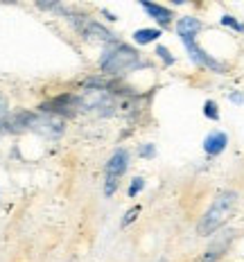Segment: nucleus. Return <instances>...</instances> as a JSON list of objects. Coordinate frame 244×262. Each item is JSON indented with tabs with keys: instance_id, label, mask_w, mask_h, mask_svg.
<instances>
[{
	"instance_id": "nucleus-1",
	"label": "nucleus",
	"mask_w": 244,
	"mask_h": 262,
	"mask_svg": "<svg viewBox=\"0 0 244 262\" xmlns=\"http://www.w3.org/2000/svg\"><path fill=\"white\" fill-rule=\"evenodd\" d=\"M140 66H145V61L140 59V52L120 41L108 43L100 57V70L108 77H122V75L138 70Z\"/></svg>"
},
{
	"instance_id": "nucleus-2",
	"label": "nucleus",
	"mask_w": 244,
	"mask_h": 262,
	"mask_svg": "<svg viewBox=\"0 0 244 262\" xmlns=\"http://www.w3.org/2000/svg\"><path fill=\"white\" fill-rule=\"evenodd\" d=\"M237 199H240V196H237L235 190H229V188L219 190V192L215 194L213 204L206 208V212L197 224V235H202V237L215 235V233L226 224V220L231 217L233 208L237 206Z\"/></svg>"
},
{
	"instance_id": "nucleus-3",
	"label": "nucleus",
	"mask_w": 244,
	"mask_h": 262,
	"mask_svg": "<svg viewBox=\"0 0 244 262\" xmlns=\"http://www.w3.org/2000/svg\"><path fill=\"white\" fill-rule=\"evenodd\" d=\"M179 39H181L183 48H186V52L190 57V61H192L194 66L206 68V70L217 73V75H226V73H229V66H226L224 61H219L217 57H213V54H208L202 46H199V43H197V34H179Z\"/></svg>"
},
{
	"instance_id": "nucleus-4",
	"label": "nucleus",
	"mask_w": 244,
	"mask_h": 262,
	"mask_svg": "<svg viewBox=\"0 0 244 262\" xmlns=\"http://www.w3.org/2000/svg\"><path fill=\"white\" fill-rule=\"evenodd\" d=\"M77 108L79 111H104V108H113V97L102 86H91V89H84L77 95Z\"/></svg>"
},
{
	"instance_id": "nucleus-5",
	"label": "nucleus",
	"mask_w": 244,
	"mask_h": 262,
	"mask_svg": "<svg viewBox=\"0 0 244 262\" xmlns=\"http://www.w3.org/2000/svg\"><path fill=\"white\" fill-rule=\"evenodd\" d=\"M30 131H36V134L46 136V138H59V136L66 131V118H59V116H52V113L36 111L34 116H32Z\"/></svg>"
},
{
	"instance_id": "nucleus-6",
	"label": "nucleus",
	"mask_w": 244,
	"mask_h": 262,
	"mask_svg": "<svg viewBox=\"0 0 244 262\" xmlns=\"http://www.w3.org/2000/svg\"><path fill=\"white\" fill-rule=\"evenodd\" d=\"M41 113H52V116L66 118V116H75L79 111L77 108V95H70V93H61V95L52 97V100L43 102L39 106Z\"/></svg>"
},
{
	"instance_id": "nucleus-7",
	"label": "nucleus",
	"mask_w": 244,
	"mask_h": 262,
	"mask_svg": "<svg viewBox=\"0 0 244 262\" xmlns=\"http://www.w3.org/2000/svg\"><path fill=\"white\" fill-rule=\"evenodd\" d=\"M233 239H235V231H221L219 235L213 237V242L206 247V251L202 253V258H199L197 262H219L221 258L226 255V251L231 249Z\"/></svg>"
},
{
	"instance_id": "nucleus-8",
	"label": "nucleus",
	"mask_w": 244,
	"mask_h": 262,
	"mask_svg": "<svg viewBox=\"0 0 244 262\" xmlns=\"http://www.w3.org/2000/svg\"><path fill=\"white\" fill-rule=\"evenodd\" d=\"M127 170H129V151L122 147V149H116V151H113L111 158L106 161V165H104V177L122 179Z\"/></svg>"
},
{
	"instance_id": "nucleus-9",
	"label": "nucleus",
	"mask_w": 244,
	"mask_h": 262,
	"mask_svg": "<svg viewBox=\"0 0 244 262\" xmlns=\"http://www.w3.org/2000/svg\"><path fill=\"white\" fill-rule=\"evenodd\" d=\"M140 7L147 12L149 18H154L156 23H159V30L170 27L172 20H174V12H172L170 7H165V5H156V3H149V0H140Z\"/></svg>"
},
{
	"instance_id": "nucleus-10",
	"label": "nucleus",
	"mask_w": 244,
	"mask_h": 262,
	"mask_svg": "<svg viewBox=\"0 0 244 262\" xmlns=\"http://www.w3.org/2000/svg\"><path fill=\"white\" fill-rule=\"evenodd\" d=\"M81 34H84V39L88 41H104V43H113L116 41V36H113L111 30H106L102 23H97V20H88L86 18L84 23L79 25Z\"/></svg>"
},
{
	"instance_id": "nucleus-11",
	"label": "nucleus",
	"mask_w": 244,
	"mask_h": 262,
	"mask_svg": "<svg viewBox=\"0 0 244 262\" xmlns=\"http://www.w3.org/2000/svg\"><path fill=\"white\" fill-rule=\"evenodd\" d=\"M202 145H204L206 156H219V154H224L226 147H229V136H226L224 131L215 129V131H210V134L206 136Z\"/></svg>"
},
{
	"instance_id": "nucleus-12",
	"label": "nucleus",
	"mask_w": 244,
	"mask_h": 262,
	"mask_svg": "<svg viewBox=\"0 0 244 262\" xmlns=\"http://www.w3.org/2000/svg\"><path fill=\"white\" fill-rule=\"evenodd\" d=\"M32 111H25V108H18V111L9 113L7 122H5V131L9 134H20V131H30V124H32Z\"/></svg>"
},
{
	"instance_id": "nucleus-13",
	"label": "nucleus",
	"mask_w": 244,
	"mask_h": 262,
	"mask_svg": "<svg viewBox=\"0 0 244 262\" xmlns=\"http://www.w3.org/2000/svg\"><path fill=\"white\" fill-rule=\"evenodd\" d=\"M204 30V23L197 16H181L176 20V34H199Z\"/></svg>"
},
{
	"instance_id": "nucleus-14",
	"label": "nucleus",
	"mask_w": 244,
	"mask_h": 262,
	"mask_svg": "<svg viewBox=\"0 0 244 262\" xmlns=\"http://www.w3.org/2000/svg\"><path fill=\"white\" fill-rule=\"evenodd\" d=\"M163 36V30L159 27H140V30L134 32V43L138 46H149V43H156Z\"/></svg>"
},
{
	"instance_id": "nucleus-15",
	"label": "nucleus",
	"mask_w": 244,
	"mask_h": 262,
	"mask_svg": "<svg viewBox=\"0 0 244 262\" xmlns=\"http://www.w3.org/2000/svg\"><path fill=\"white\" fill-rule=\"evenodd\" d=\"M219 23L224 25V27H229V30H233V32H237V34H244V23H242V20H237L235 16L224 14V16L219 18Z\"/></svg>"
},
{
	"instance_id": "nucleus-16",
	"label": "nucleus",
	"mask_w": 244,
	"mask_h": 262,
	"mask_svg": "<svg viewBox=\"0 0 244 262\" xmlns=\"http://www.w3.org/2000/svg\"><path fill=\"white\" fill-rule=\"evenodd\" d=\"M204 116L208 120H213V122H219L221 113H219V106H217L215 100H206L204 102Z\"/></svg>"
},
{
	"instance_id": "nucleus-17",
	"label": "nucleus",
	"mask_w": 244,
	"mask_h": 262,
	"mask_svg": "<svg viewBox=\"0 0 244 262\" xmlns=\"http://www.w3.org/2000/svg\"><path fill=\"white\" fill-rule=\"evenodd\" d=\"M156 54H159V59H161V61L167 66V68L176 63V57L170 52V48H165V46H156Z\"/></svg>"
},
{
	"instance_id": "nucleus-18",
	"label": "nucleus",
	"mask_w": 244,
	"mask_h": 262,
	"mask_svg": "<svg viewBox=\"0 0 244 262\" xmlns=\"http://www.w3.org/2000/svg\"><path fill=\"white\" fill-rule=\"evenodd\" d=\"M138 215H140V206H131V208L124 212V217H122V222H120V228L131 226V224L138 220Z\"/></svg>"
},
{
	"instance_id": "nucleus-19",
	"label": "nucleus",
	"mask_w": 244,
	"mask_h": 262,
	"mask_svg": "<svg viewBox=\"0 0 244 262\" xmlns=\"http://www.w3.org/2000/svg\"><path fill=\"white\" fill-rule=\"evenodd\" d=\"M143 190H145V179H143V177H134L131 183H129L127 194H129V196H136L138 192H143Z\"/></svg>"
},
{
	"instance_id": "nucleus-20",
	"label": "nucleus",
	"mask_w": 244,
	"mask_h": 262,
	"mask_svg": "<svg viewBox=\"0 0 244 262\" xmlns=\"http://www.w3.org/2000/svg\"><path fill=\"white\" fill-rule=\"evenodd\" d=\"M138 156L140 158H154L156 156V145L154 143H143L138 147Z\"/></svg>"
},
{
	"instance_id": "nucleus-21",
	"label": "nucleus",
	"mask_w": 244,
	"mask_h": 262,
	"mask_svg": "<svg viewBox=\"0 0 244 262\" xmlns=\"http://www.w3.org/2000/svg\"><path fill=\"white\" fill-rule=\"evenodd\" d=\"M9 102H7V97L5 95H0V127H5V122H7V118H9Z\"/></svg>"
},
{
	"instance_id": "nucleus-22",
	"label": "nucleus",
	"mask_w": 244,
	"mask_h": 262,
	"mask_svg": "<svg viewBox=\"0 0 244 262\" xmlns=\"http://www.w3.org/2000/svg\"><path fill=\"white\" fill-rule=\"evenodd\" d=\"M118 185H120V179L104 177V196H113V192L118 190Z\"/></svg>"
},
{
	"instance_id": "nucleus-23",
	"label": "nucleus",
	"mask_w": 244,
	"mask_h": 262,
	"mask_svg": "<svg viewBox=\"0 0 244 262\" xmlns=\"http://www.w3.org/2000/svg\"><path fill=\"white\" fill-rule=\"evenodd\" d=\"M229 100L233 102V104L242 106V104H244V93H242V91H231V93H229Z\"/></svg>"
},
{
	"instance_id": "nucleus-24",
	"label": "nucleus",
	"mask_w": 244,
	"mask_h": 262,
	"mask_svg": "<svg viewBox=\"0 0 244 262\" xmlns=\"http://www.w3.org/2000/svg\"><path fill=\"white\" fill-rule=\"evenodd\" d=\"M3 134H7V131H5V127H0V138H3Z\"/></svg>"
}]
</instances>
